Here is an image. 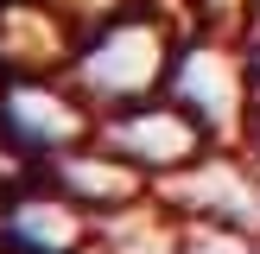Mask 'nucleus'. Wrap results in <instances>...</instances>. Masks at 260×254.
I'll return each mask as SVG.
<instances>
[{
	"instance_id": "obj_1",
	"label": "nucleus",
	"mask_w": 260,
	"mask_h": 254,
	"mask_svg": "<svg viewBox=\"0 0 260 254\" xmlns=\"http://www.w3.org/2000/svg\"><path fill=\"white\" fill-rule=\"evenodd\" d=\"M165 96H172L203 134L241 127V114L260 108L254 102V64L241 57V51H222V45H178L172 70H165Z\"/></svg>"
},
{
	"instance_id": "obj_2",
	"label": "nucleus",
	"mask_w": 260,
	"mask_h": 254,
	"mask_svg": "<svg viewBox=\"0 0 260 254\" xmlns=\"http://www.w3.org/2000/svg\"><path fill=\"white\" fill-rule=\"evenodd\" d=\"M102 140H108L127 165H140V172H178V165L203 159V140L210 134H203L172 96H146V102H127V108L102 114Z\"/></svg>"
}]
</instances>
